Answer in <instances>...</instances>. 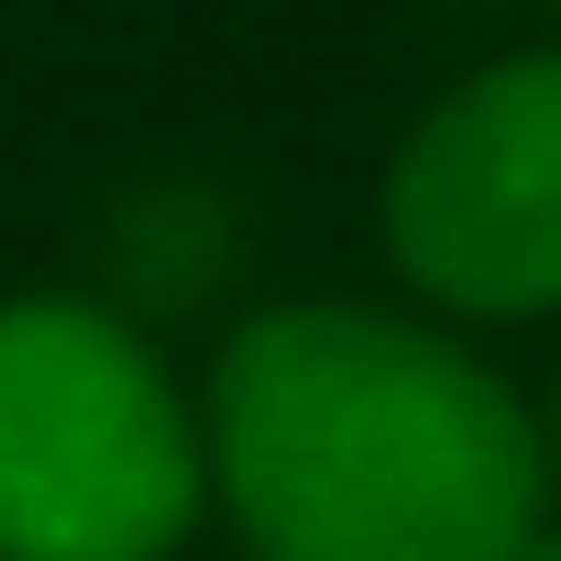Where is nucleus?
Returning a JSON list of instances; mask_svg holds the SVG:
<instances>
[{
    "mask_svg": "<svg viewBox=\"0 0 561 561\" xmlns=\"http://www.w3.org/2000/svg\"><path fill=\"white\" fill-rule=\"evenodd\" d=\"M209 517V430L100 298L0 309V561H176Z\"/></svg>",
    "mask_w": 561,
    "mask_h": 561,
    "instance_id": "2",
    "label": "nucleus"
},
{
    "mask_svg": "<svg viewBox=\"0 0 561 561\" xmlns=\"http://www.w3.org/2000/svg\"><path fill=\"white\" fill-rule=\"evenodd\" d=\"M198 430L253 561H517L550 517V440L517 386L397 309L242 320Z\"/></svg>",
    "mask_w": 561,
    "mask_h": 561,
    "instance_id": "1",
    "label": "nucleus"
},
{
    "mask_svg": "<svg viewBox=\"0 0 561 561\" xmlns=\"http://www.w3.org/2000/svg\"><path fill=\"white\" fill-rule=\"evenodd\" d=\"M517 561H561V517H539V539H528Z\"/></svg>",
    "mask_w": 561,
    "mask_h": 561,
    "instance_id": "4",
    "label": "nucleus"
},
{
    "mask_svg": "<svg viewBox=\"0 0 561 561\" xmlns=\"http://www.w3.org/2000/svg\"><path fill=\"white\" fill-rule=\"evenodd\" d=\"M386 253L451 320L561 309V45L451 78L386 154Z\"/></svg>",
    "mask_w": 561,
    "mask_h": 561,
    "instance_id": "3",
    "label": "nucleus"
},
{
    "mask_svg": "<svg viewBox=\"0 0 561 561\" xmlns=\"http://www.w3.org/2000/svg\"><path fill=\"white\" fill-rule=\"evenodd\" d=\"M539 440H550V484H561V386H550V419H539Z\"/></svg>",
    "mask_w": 561,
    "mask_h": 561,
    "instance_id": "5",
    "label": "nucleus"
}]
</instances>
